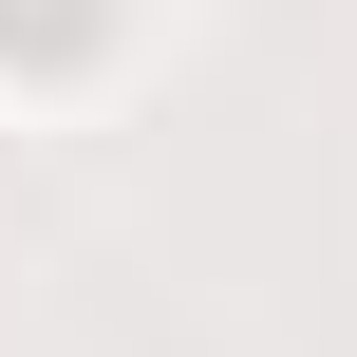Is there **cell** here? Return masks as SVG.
<instances>
[{
  "instance_id": "6da1fadb",
  "label": "cell",
  "mask_w": 357,
  "mask_h": 357,
  "mask_svg": "<svg viewBox=\"0 0 357 357\" xmlns=\"http://www.w3.org/2000/svg\"><path fill=\"white\" fill-rule=\"evenodd\" d=\"M113 0H0V56H94Z\"/></svg>"
}]
</instances>
